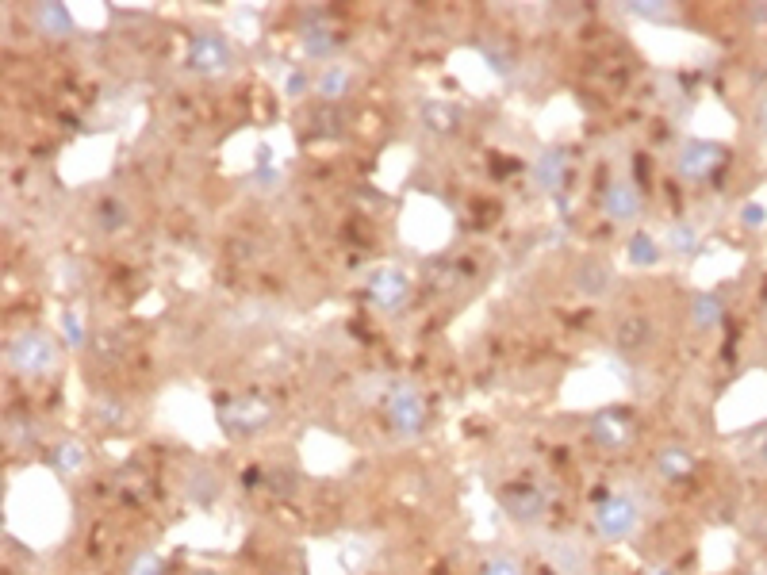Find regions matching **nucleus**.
<instances>
[{
	"label": "nucleus",
	"mask_w": 767,
	"mask_h": 575,
	"mask_svg": "<svg viewBox=\"0 0 767 575\" xmlns=\"http://www.w3.org/2000/svg\"><path fill=\"white\" fill-rule=\"evenodd\" d=\"M4 361L20 376H43L58 361V345L47 330H20L4 345Z\"/></svg>",
	"instance_id": "obj_1"
},
{
	"label": "nucleus",
	"mask_w": 767,
	"mask_h": 575,
	"mask_svg": "<svg viewBox=\"0 0 767 575\" xmlns=\"http://www.w3.org/2000/svg\"><path fill=\"white\" fill-rule=\"evenodd\" d=\"M273 414L277 407L265 395H238V399L219 403V426L231 437H254L273 422Z\"/></svg>",
	"instance_id": "obj_2"
},
{
	"label": "nucleus",
	"mask_w": 767,
	"mask_h": 575,
	"mask_svg": "<svg viewBox=\"0 0 767 575\" xmlns=\"http://www.w3.org/2000/svg\"><path fill=\"white\" fill-rule=\"evenodd\" d=\"M641 522V506L633 495H606L595 503V518H591V529L595 537L603 541H626L629 533Z\"/></svg>",
	"instance_id": "obj_3"
},
{
	"label": "nucleus",
	"mask_w": 767,
	"mask_h": 575,
	"mask_svg": "<svg viewBox=\"0 0 767 575\" xmlns=\"http://www.w3.org/2000/svg\"><path fill=\"white\" fill-rule=\"evenodd\" d=\"M185 62L200 77H219V73H227L234 66V46L219 31H196V35H188Z\"/></svg>",
	"instance_id": "obj_4"
},
{
	"label": "nucleus",
	"mask_w": 767,
	"mask_h": 575,
	"mask_svg": "<svg viewBox=\"0 0 767 575\" xmlns=\"http://www.w3.org/2000/svg\"><path fill=\"white\" fill-rule=\"evenodd\" d=\"M384 414H388V426L396 430L399 437H419L426 430V399L415 384H399L388 399H384Z\"/></svg>",
	"instance_id": "obj_5"
},
{
	"label": "nucleus",
	"mask_w": 767,
	"mask_h": 575,
	"mask_svg": "<svg viewBox=\"0 0 767 575\" xmlns=\"http://www.w3.org/2000/svg\"><path fill=\"white\" fill-rule=\"evenodd\" d=\"M587 441L606 449V453H622L637 441V422H633V414L606 407L587 422Z\"/></svg>",
	"instance_id": "obj_6"
},
{
	"label": "nucleus",
	"mask_w": 767,
	"mask_h": 575,
	"mask_svg": "<svg viewBox=\"0 0 767 575\" xmlns=\"http://www.w3.org/2000/svg\"><path fill=\"white\" fill-rule=\"evenodd\" d=\"M718 165H725V150H721L718 142H702V138H691V142H683V150H679V158H675V173L683 177V181H710L714 173H718Z\"/></svg>",
	"instance_id": "obj_7"
},
{
	"label": "nucleus",
	"mask_w": 767,
	"mask_h": 575,
	"mask_svg": "<svg viewBox=\"0 0 767 575\" xmlns=\"http://www.w3.org/2000/svg\"><path fill=\"white\" fill-rule=\"evenodd\" d=\"M499 506L507 510V518L530 526V522H537V518L545 514L549 499H545V491H541L537 483L518 480V483H503V487H499Z\"/></svg>",
	"instance_id": "obj_8"
},
{
	"label": "nucleus",
	"mask_w": 767,
	"mask_h": 575,
	"mask_svg": "<svg viewBox=\"0 0 767 575\" xmlns=\"http://www.w3.org/2000/svg\"><path fill=\"white\" fill-rule=\"evenodd\" d=\"M407 292H411V280H407V273H399V269H376V273L365 280V296H369V303H376L380 311L399 307V303L407 299Z\"/></svg>",
	"instance_id": "obj_9"
},
{
	"label": "nucleus",
	"mask_w": 767,
	"mask_h": 575,
	"mask_svg": "<svg viewBox=\"0 0 767 575\" xmlns=\"http://www.w3.org/2000/svg\"><path fill=\"white\" fill-rule=\"evenodd\" d=\"M652 342H656V322L645 319V315H629L614 326V349L626 353V357H641L649 353Z\"/></svg>",
	"instance_id": "obj_10"
},
{
	"label": "nucleus",
	"mask_w": 767,
	"mask_h": 575,
	"mask_svg": "<svg viewBox=\"0 0 767 575\" xmlns=\"http://www.w3.org/2000/svg\"><path fill=\"white\" fill-rule=\"evenodd\" d=\"M572 284H576V292H583V296L599 299L614 288V273H610V265H606V261H599V257H587V261H580V265L572 269Z\"/></svg>",
	"instance_id": "obj_11"
},
{
	"label": "nucleus",
	"mask_w": 767,
	"mask_h": 575,
	"mask_svg": "<svg viewBox=\"0 0 767 575\" xmlns=\"http://www.w3.org/2000/svg\"><path fill=\"white\" fill-rule=\"evenodd\" d=\"M603 211L614 219V223H629V219H637V215H641V192H637L629 181L610 184V188H606V196H603Z\"/></svg>",
	"instance_id": "obj_12"
},
{
	"label": "nucleus",
	"mask_w": 767,
	"mask_h": 575,
	"mask_svg": "<svg viewBox=\"0 0 767 575\" xmlns=\"http://www.w3.org/2000/svg\"><path fill=\"white\" fill-rule=\"evenodd\" d=\"M534 177H537V188L560 192L564 181H568V154H564L560 146H549V150L534 161Z\"/></svg>",
	"instance_id": "obj_13"
},
{
	"label": "nucleus",
	"mask_w": 767,
	"mask_h": 575,
	"mask_svg": "<svg viewBox=\"0 0 767 575\" xmlns=\"http://www.w3.org/2000/svg\"><path fill=\"white\" fill-rule=\"evenodd\" d=\"M695 453H687V449H679V445H668V449H660L656 453V476L668 483H683L695 476Z\"/></svg>",
	"instance_id": "obj_14"
},
{
	"label": "nucleus",
	"mask_w": 767,
	"mask_h": 575,
	"mask_svg": "<svg viewBox=\"0 0 767 575\" xmlns=\"http://www.w3.org/2000/svg\"><path fill=\"white\" fill-rule=\"evenodd\" d=\"M461 108L457 104H449V100H426L422 104V123H426V131H434V135H457L461 131Z\"/></svg>",
	"instance_id": "obj_15"
},
{
	"label": "nucleus",
	"mask_w": 767,
	"mask_h": 575,
	"mask_svg": "<svg viewBox=\"0 0 767 575\" xmlns=\"http://www.w3.org/2000/svg\"><path fill=\"white\" fill-rule=\"evenodd\" d=\"M31 23L39 27V35H50V39H66V35H73V16L66 4H35Z\"/></svg>",
	"instance_id": "obj_16"
},
{
	"label": "nucleus",
	"mask_w": 767,
	"mask_h": 575,
	"mask_svg": "<svg viewBox=\"0 0 767 575\" xmlns=\"http://www.w3.org/2000/svg\"><path fill=\"white\" fill-rule=\"evenodd\" d=\"M315 89L323 96V104H338L349 89H353V69L349 66H326L315 81Z\"/></svg>",
	"instance_id": "obj_17"
},
{
	"label": "nucleus",
	"mask_w": 767,
	"mask_h": 575,
	"mask_svg": "<svg viewBox=\"0 0 767 575\" xmlns=\"http://www.w3.org/2000/svg\"><path fill=\"white\" fill-rule=\"evenodd\" d=\"M338 46H342L338 31H330L326 23H315V27H307V31H303V50H307L311 58H330Z\"/></svg>",
	"instance_id": "obj_18"
},
{
	"label": "nucleus",
	"mask_w": 767,
	"mask_h": 575,
	"mask_svg": "<svg viewBox=\"0 0 767 575\" xmlns=\"http://www.w3.org/2000/svg\"><path fill=\"white\" fill-rule=\"evenodd\" d=\"M721 299L714 296V292H702V296H695L691 299V326L695 330H714L721 322Z\"/></svg>",
	"instance_id": "obj_19"
},
{
	"label": "nucleus",
	"mask_w": 767,
	"mask_h": 575,
	"mask_svg": "<svg viewBox=\"0 0 767 575\" xmlns=\"http://www.w3.org/2000/svg\"><path fill=\"white\" fill-rule=\"evenodd\" d=\"M311 123H315V135L334 138L349 127V115L346 108H338V104H319V108L311 112Z\"/></svg>",
	"instance_id": "obj_20"
},
{
	"label": "nucleus",
	"mask_w": 767,
	"mask_h": 575,
	"mask_svg": "<svg viewBox=\"0 0 767 575\" xmlns=\"http://www.w3.org/2000/svg\"><path fill=\"white\" fill-rule=\"evenodd\" d=\"M85 464H89V453H85V445H77V441H62V445L54 449L58 476H77V472H85Z\"/></svg>",
	"instance_id": "obj_21"
},
{
	"label": "nucleus",
	"mask_w": 767,
	"mask_h": 575,
	"mask_svg": "<svg viewBox=\"0 0 767 575\" xmlns=\"http://www.w3.org/2000/svg\"><path fill=\"white\" fill-rule=\"evenodd\" d=\"M629 261H633V265H641V269H649V265L660 261V246L652 242V234L637 230V234L629 238Z\"/></svg>",
	"instance_id": "obj_22"
},
{
	"label": "nucleus",
	"mask_w": 767,
	"mask_h": 575,
	"mask_svg": "<svg viewBox=\"0 0 767 575\" xmlns=\"http://www.w3.org/2000/svg\"><path fill=\"white\" fill-rule=\"evenodd\" d=\"M219 495V480L211 476L208 468H196L192 476H188V499H196V503H211Z\"/></svg>",
	"instance_id": "obj_23"
},
{
	"label": "nucleus",
	"mask_w": 767,
	"mask_h": 575,
	"mask_svg": "<svg viewBox=\"0 0 767 575\" xmlns=\"http://www.w3.org/2000/svg\"><path fill=\"white\" fill-rule=\"evenodd\" d=\"M96 223H100V230H123L127 227V207L119 204L116 196L100 200L96 204Z\"/></svg>",
	"instance_id": "obj_24"
},
{
	"label": "nucleus",
	"mask_w": 767,
	"mask_h": 575,
	"mask_svg": "<svg viewBox=\"0 0 767 575\" xmlns=\"http://www.w3.org/2000/svg\"><path fill=\"white\" fill-rule=\"evenodd\" d=\"M261 483H269V491L280 495V499H288V495L296 491V476H292L288 468H269V472H261Z\"/></svg>",
	"instance_id": "obj_25"
},
{
	"label": "nucleus",
	"mask_w": 767,
	"mask_h": 575,
	"mask_svg": "<svg viewBox=\"0 0 767 575\" xmlns=\"http://www.w3.org/2000/svg\"><path fill=\"white\" fill-rule=\"evenodd\" d=\"M668 246H672L675 253H695V246H698V230L695 227H687V223H675L672 227V234H668Z\"/></svg>",
	"instance_id": "obj_26"
},
{
	"label": "nucleus",
	"mask_w": 767,
	"mask_h": 575,
	"mask_svg": "<svg viewBox=\"0 0 767 575\" xmlns=\"http://www.w3.org/2000/svg\"><path fill=\"white\" fill-rule=\"evenodd\" d=\"M633 16H645V20H672L675 12L668 4H660V0H629L626 4Z\"/></svg>",
	"instance_id": "obj_27"
},
{
	"label": "nucleus",
	"mask_w": 767,
	"mask_h": 575,
	"mask_svg": "<svg viewBox=\"0 0 767 575\" xmlns=\"http://www.w3.org/2000/svg\"><path fill=\"white\" fill-rule=\"evenodd\" d=\"M480 575H522V564L514 560L511 552H499V556H491L488 564H484Z\"/></svg>",
	"instance_id": "obj_28"
},
{
	"label": "nucleus",
	"mask_w": 767,
	"mask_h": 575,
	"mask_svg": "<svg viewBox=\"0 0 767 575\" xmlns=\"http://www.w3.org/2000/svg\"><path fill=\"white\" fill-rule=\"evenodd\" d=\"M127 575H162V556H158V552H139V556L131 560Z\"/></svg>",
	"instance_id": "obj_29"
},
{
	"label": "nucleus",
	"mask_w": 767,
	"mask_h": 575,
	"mask_svg": "<svg viewBox=\"0 0 767 575\" xmlns=\"http://www.w3.org/2000/svg\"><path fill=\"white\" fill-rule=\"evenodd\" d=\"M96 422H100V426H119V422H123L119 399H96Z\"/></svg>",
	"instance_id": "obj_30"
},
{
	"label": "nucleus",
	"mask_w": 767,
	"mask_h": 575,
	"mask_svg": "<svg viewBox=\"0 0 767 575\" xmlns=\"http://www.w3.org/2000/svg\"><path fill=\"white\" fill-rule=\"evenodd\" d=\"M62 330H66V338H70V345H85V326L73 319L70 311L62 315Z\"/></svg>",
	"instance_id": "obj_31"
},
{
	"label": "nucleus",
	"mask_w": 767,
	"mask_h": 575,
	"mask_svg": "<svg viewBox=\"0 0 767 575\" xmlns=\"http://www.w3.org/2000/svg\"><path fill=\"white\" fill-rule=\"evenodd\" d=\"M764 215H767V211L760 204H744L741 207V223H744V227H764Z\"/></svg>",
	"instance_id": "obj_32"
},
{
	"label": "nucleus",
	"mask_w": 767,
	"mask_h": 575,
	"mask_svg": "<svg viewBox=\"0 0 767 575\" xmlns=\"http://www.w3.org/2000/svg\"><path fill=\"white\" fill-rule=\"evenodd\" d=\"M303 89H307V77H303V73H292V77H288V96H300Z\"/></svg>",
	"instance_id": "obj_33"
},
{
	"label": "nucleus",
	"mask_w": 767,
	"mask_h": 575,
	"mask_svg": "<svg viewBox=\"0 0 767 575\" xmlns=\"http://www.w3.org/2000/svg\"><path fill=\"white\" fill-rule=\"evenodd\" d=\"M748 16H752V20H756V23H767V4H756V8L748 12Z\"/></svg>",
	"instance_id": "obj_34"
},
{
	"label": "nucleus",
	"mask_w": 767,
	"mask_h": 575,
	"mask_svg": "<svg viewBox=\"0 0 767 575\" xmlns=\"http://www.w3.org/2000/svg\"><path fill=\"white\" fill-rule=\"evenodd\" d=\"M760 127H764V135H767V100L760 104Z\"/></svg>",
	"instance_id": "obj_35"
},
{
	"label": "nucleus",
	"mask_w": 767,
	"mask_h": 575,
	"mask_svg": "<svg viewBox=\"0 0 767 575\" xmlns=\"http://www.w3.org/2000/svg\"><path fill=\"white\" fill-rule=\"evenodd\" d=\"M649 575H675V572L668 568V564H664V568H649Z\"/></svg>",
	"instance_id": "obj_36"
},
{
	"label": "nucleus",
	"mask_w": 767,
	"mask_h": 575,
	"mask_svg": "<svg viewBox=\"0 0 767 575\" xmlns=\"http://www.w3.org/2000/svg\"><path fill=\"white\" fill-rule=\"evenodd\" d=\"M760 453H764V464H767V437H764V449H760Z\"/></svg>",
	"instance_id": "obj_37"
},
{
	"label": "nucleus",
	"mask_w": 767,
	"mask_h": 575,
	"mask_svg": "<svg viewBox=\"0 0 767 575\" xmlns=\"http://www.w3.org/2000/svg\"><path fill=\"white\" fill-rule=\"evenodd\" d=\"M196 575H215V572H196Z\"/></svg>",
	"instance_id": "obj_38"
}]
</instances>
